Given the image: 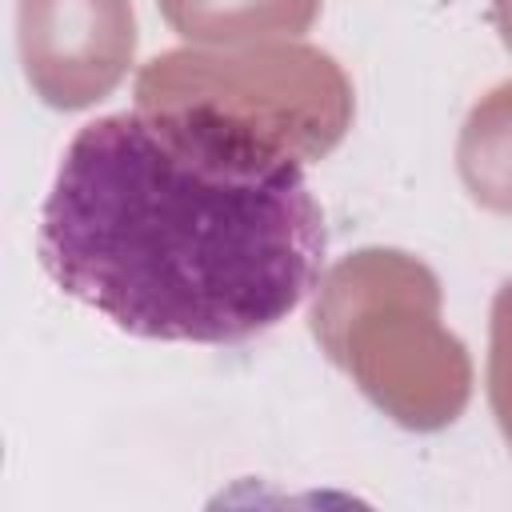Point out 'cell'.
<instances>
[{"instance_id": "cell-1", "label": "cell", "mask_w": 512, "mask_h": 512, "mask_svg": "<svg viewBox=\"0 0 512 512\" xmlns=\"http://www.w3.org/2000/svg\"><path fill=\"white\" fill-rule=\"evenodd\" d=\"M40 264L128 336L240 344L316 284L324 216L304 164L216 104L88 120L40 208Z\"/></svg>"}]
</instances>
